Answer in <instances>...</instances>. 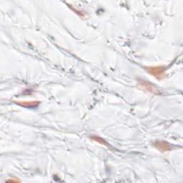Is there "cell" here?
Listing matches in <instances>:
<instances>
[{"instance_id":"obj_1","label":"cell","mask_w":183,"mask_h":183,"mask_svg":"<svg viewBox=\"0 0 183 183\" xmlns=\"http://www.w3.org/2000/svg\"><path fill=\"white\" fill-rule=\"evenodd\" d=\"M164 71L165 69L162 67H150L148 68V72L152 75L155 76L157 78L162 79L164 77Z\"/></svg>"},{"instance_id":"obj_4","label":"cell","mask_w":183,"mask_h":183,"mask_svg":"<svg viewBox=\"0 0 183 183\" xmlns=\"http://www.w3.org/2000/svg\"><path fill=\"white\" fill-rule=\"evenodd\" d=\"M92 139H94V141L97 142H98V143H100V144H102V145H106V146H108L107 142H105V141L103 139H102V138L100 137H92Z\"/></svg>"},{"instance_id":"obj_3","label":"cell","mask_w":183,"mask_h":183,"mask_svg":"<svg viewBox=\"0 0 183 183\" xmlns=\"http://www.w3.org/2000/svg\"><path fill=\"white\" fill-rule=\"evenodd\" d=\"M21 103L22 104L17 102L18 105H21V106H23V107H36L37 105L39 104V102H21Z\"/></svg>"},{"instance_id":"obj_2","label":"cell","mask_w":183,"mask_h":183,"mask_svg":"<svg viewBox=\"0 0 183 183\" xmlns=\"http://www.w3.org/2000/svg\"><path fill=\"white\" fill-rule=\"evenodd\" d=\"M155 146L157 149H158V150L162 152L169 151V150L172 149L171 145L166 142H157L155 144Z\"/></svg>"}]
</instances>
